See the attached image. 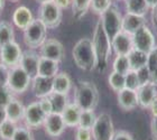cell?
Listing matches in <instances>:
<instances>
[{
    "label": "cell",
    "mask_w": 157,
    "mask_h": 140,
    "mask_svg": "<svg viewBox=\"0 0 157 140\" xmlns=\"http://www.w3.org/2000/svg\"><path fill=\"white\" fill-rule=\"evenodd\" d=\"M3 6H5V0H0V10L2 9Z\"/></svg>",
    "instance_id": "obj_51"
},
{
    "label": "cell",
    "mask_w": 157,
    "mask_h": 140,
    "mask_svg": "<svg viewBox=\"0 0 157 140\" xmlns=\"http://www.w3.org/2000/svg\"><path fill=\"white\" fill-rule=\"evenodd\" d=\"M113 71L120 73V74L126 75L130 71V65H129V59L128 55H117L115 61H113Z\"/></svg>",
    "instance_id": "obj_30"
},
{
    "label": "cell",
    "mask_w": 157,
    "mask_h": 140,
    "mask_svg": "<svg viewBox=\"0 0 157 140\" xmlns=\"http://www.w3.org/2000/svg\"><path fill=\"white\" fill-rule=\"evenodd\" d=\"M39 59H40V55L32 52V51H28V52L23 53V56L20 59L19 66L29 75L32 80L37 75Z\"/></svg>",
    "instance_id": "obj_16"
},
{
    "label": "cell",
    "mask_w": 157,
    "mask_h": 140,
    "mask_svg": "<svg viewBox=\"0 0 157 140\" xmlns=\"http://www.w3.org/2000/svg\"><path fill=\"white\" fill-rule=\"evenodd\" d=\"M13 20L18 28L24 30L26 29L27 27L30 25V23L34 20L33 13L27 7L20 6L15 10V13L13 15Z\"/></svg>",
    "instance_id": "obj_21"
},
{
    "label": "cell",
    "mask_w": 157,
    "mask_h": 140,
    "mask_svg": "<svg viewBox=\"0 0 157 140\" xmlns=\"http://www.w3.org/2000/svg\"><path fill=\"white\" fill-rule=\"evenodd\" d=\"M112 140H134V138L127 131L120 130L115 132V136H113V139Z\"/></svg>",
    "instance_id": "obj_43"
},
{
    "label": "cell",
    "mask_w": 157,
    "mask_h": 140,
    "mask_svg": "<svg viewBox=\"0 0 157 140\" xmlns=\"http://www.w3.org/2000/svg\"><path fill=\"white\" fill-rule=\"evenodd\" d=\"M147 56L148 54L138 51L134 48L129 54H128V59H129V65H130L131 71H137V70L144 67L147 65Z\"/></svg>",
    "instance_id": "obj_25"
},
{
    "label": "cell",
    "mask_w": 157,
    "mask_h": 140,
    "mask_svg": "<svg viewBox=\"0 0 157 140\" xmlns=\"http://www.w3.org/2000/svg\"><path fill=\"white\" fill-rule=\"evenodd\" d=\"M5 110H6V115L8 120L13 121L15 123L23 120L25 107L18 99H11V101L5 107Z\"/></svg>",
    "instance_id": "obj_20"
},
{
    "label": "cell",
    "mask_w": 157,
    "mask_h": 140,
    "mask_svg": "<svg viewBox=\"0 0 157 140\" xmlns=\"http://www.w3.org/2000/svg\"><path fill=\"white\" fill-rule=\"evenodd\" d=\"M149 109H151V111L153 117H156V115H157V96L155 98L154 101L151 102V107H149Z\"/></svg>",
    "instance_id": "obj_46"
},
{
    "label": "cell",
    "mask_w": 157,
    "mask_h": 140,
    "mask_svg": "<svg viewBox=\"0 0 157 140\" xmlns=\"http://www.w3.org/2000/svg\"><path fill=\"white\" fill-rule=\"evenodd\" d=\"M74 103L82 111H94L99 103V91L94 83L85 81L80 82L74 93Z\"/></svg>",
    "instance_id": "obj_3"
},
{
    "label": "cell",
    "mask_w": 157,
    "mask_h": 140,
    "mask_svg": "<svg viewBox=\"0 0 157 140\" xmlns=\"http://www.w3.org/2000/svg\"><path fill=\"white\" fill-rule=\"evenodd\" d=\"M39 105L42 108V110L44 111V113L46 115H48L53 112L52 110V103H51V100L48 99V96H46V98H42L39 100Z\"/></svg>",
    "instance_id": "obj_42"
},
{
    "label": "cell",
    "mask_w": 157,
    "mask_h": 140,
    "mask_svg": "<svg viewBox=\"0 0 157 140\" xmlns=\"http://www.w3.org/2000/svg\"><path fill=\"white\" fill-rule=\"evenodd\" d=\"M11 140H35L33 132L27 127H17Z\"/></svg>",
    "instance_id": "obj_35"
},
{
    "label": "cell",
    "mask_w": 157,
    "mask_h": 140,
    "mask_svg": "<svg viewBox=\"0 0 157 140\" xmlns=\"http://www.w3.org/2000/svg\"><path fill=\"white\" fill-rule=\"evenodd\" d=\"M109 85L111 86L113 91L119 92L120 90L124 89V75L120 74L118 72H111V74L109 75Z\"/></svg>",
    "instance_id": "obj_33"
},
{
    "label": "cell",
    "mask_w": 157,
    "mask_h": 140,
    "mask_svg": "<svg viewBox=\"0 0 157 140\" xmlns=\"http://www.w3.org/2000/svg\"><path fill=\"white\" fill-rule=\"evenodd\" d=\"M139 86H140V84L138 81L137 73H136V71H131L130 70L127 74L124 75V88L137 91Z\"/></svg>",
    "instance_id": "obj_34"
},
{
    "label": "cell",
    "mask_w": 157,
    "mask_h": 140,
    "mask_svg": "<svg viewBox=\"0 0 157 140\" xmlns=\"http://www.w3.org/2000/svg\"><path fill=\"white\" fill-rule=\"evenodd\" d=\"M53 1H54L61 9L67 8V7L70 6V3H71V0H53Z\"/></svg>",
    "instance_id": "obj_45"
},
{
    "label": "cell",
    "mask_w": 157,
    "mask_h": 140,
    "mask_svg": "<svg viewBox=\"0 0 157 140\" xmlns=\"http://www.w3.org/2000/svg\"><path fill=\"white\" fill-rule=\"evenodd\" d=\"M151 10H153V24L157 27V5Z\"/></svg>",
    "instance_id": "obj_49"
},
{
    "label": "cell",
    "mask_w": 157,
    "mask_h": 140,
    "mask_svg": "<svg viewBox=\"0 0 157 140\" xmlns=\"http://www.w3.org/2000/svg\"><path fill=\"white\" fill-rule=\"evenodd\" d=\"M91 6V0H72L73 16L75 19H81Z\"/></svg>",
    "instance_id": "obj_29"
},
{
    "label": "cell",
    "mask_w": 157,
    "mask_h": 140,
    "mask_svg": "<svg viewBox=\"0 0 157 140\" xmlns=\"http://www.w3.org/2000/svg\"><path fill=\"white\" fill-rule=\"evenodd\" d=\"M39 19L47 28H56L62 21V9L54 1L42 3L39 9Z\"/></svg>",
    "instance_id": "obj_8"
},
{
    "label": "cell",
    "mask_w": 157,
    "mask_h": 140,
    "mask_svg": "<svg viewBox=\"0 0 157 140\" xmlns=\"http://www.w3.org/2000/svg\"><path fill=\"white\" fill-rule=\"evenodd\" d=\"M40 3H45V2H49V1H53V0H38Z\"/></svg>",
    "instance_id": "obj_52"
},
{
    "label": "cell",
    "mask_w": 157,
    "mask_h": 140,
    "mask_svg": "<svg viewBox=\"0 0 157 140\" xmlns=\"http://www.w3.org/2000/svg\"><path fill=\"white\" fill-rule=\"evenodd\" d=\"M151 83L157 85V66L151 72Z\"/></svg>",
    "instance_id": "obj_47"
},
{
    "label": "cell",
    "mask_w": 157,
    "mask_h": 140,
    "mask_svg": "<svg viewBox=\"0 0 157 140\" xmlns=\"http://www.w3.org/2000/svg\"><path fill=\"white\" fill-rule=\"evenodd\" d=\"M43 127L45 129L46 134L51 137H59L64 132L66 128V124L63 120V117L61 113H54L46 115L45 121L43 123Z\"/></svg>",
    "instance_id": "obj_13"
},
{
    "label": "cell",
    "mask_w": 157,
    "mask_h": 140,
    "mask_svg": "<svg viewBox=\"0 0 157 140\" xmlns=\"http://www.w3.org/2000/svg\"><path fill=\"white\" fill-rule=\"evenodd\" d=\"M111 47L117 55H128L134 49L132 36L124 32H120L112 38Z\"/></svg>",
    "instance_id": "obj_14"
},
{
    "label": "cell",
    "mask_w": 157,
    "mask_h": 140,
    "mask_svg": "<svg viewBox=\"0 0 157 140\" xmlns=\"http://www.w3.org/2000/svg\"><path fill=\"white\" fill-rule=\"evenodd\" d=\"M136 73H137L138 81H139L140 86L141 85L151 83V71H149V69L147 67V65L144 66V67H141V69H139V70H137Z\"/></svg>",
    "instance_id": "obj_38"
},
{
    "label": "cell",
    "mask_w": 157,
    "mask_h": 140,
    "mask_svg": "<svg viewBox=\"0 0 157 140\" xmlns=\"http://www.w3.org/2000/svg\"><path fill=\"white\" fill-rule=\"evenodd\" d=\"M6 119H7L6 110H5V108L3 107H0V126H1V123H2Z\"/></svg>",
    "instance_id": "obj_48"
},
{
    "label": "cell",
    "mask_w": 157,
    "mask_h": 140,
    "mask_svg": "<svg viewBox=\"0 0 157 140\" xmlns=\"http://www.w3.org/2000/svg\"><path fill=\"white\" fill-rule=\"evenodd\" d=\"M30 81H32V78L18 65L13 69H10L7 86L13 93L21 94L28 89Z\"/></svg>",
    "instance_id": "obj_7"
},
{
    "label": "cell",
    "mask_w": 157,
    "mask_h": 140,
    "mask_svg": "<svg viewBox=\"0 0 157 140\" xmlns=\"http://www.w3.org/2000/svg\"><path fill=\"white\" fill-rule=\"evenodd\" d=\"M157 66V47H155L151 52L148 53L147 56V67L149 71H153Z\"/></svg>",
    "instance_id": "obj_40"
},
{
    "label": "cell",
    "mask_w": 157,
    "mask_h": 140,
    "mask_svg": "<svg viewBox=\"0 0 157 140\" xmlns=\"http://www.w3.org/2000/svg\"><path fill=\"white\" fill-rule=\"evenodd\" d=\"M148 140H157V139H155V138H149Z\"/></svg>",
    "instance_id": "obj_53"
},
{
    "label": "cell",
    "mask_w": 157,
    "mask_h": 140,
    "mask_svg": "<svg viewBox=\"0 0 157 140\" xmlns=\"http://www.w3.org/2000/svg\"><path fill=\"white\" fill-rule=\"evenodd\" d=\"M40 56L59 63L64 59V47L62 43L54 38L45 39L40 46Z\"/></svg>",
    "instance_id": "obj_12"
},
{
    "label": "cell",
    "mask_w": 157,
    "mask_h": 140,
    "mask_svg": "<svg viewBox=\"0 0 157 140\" xmlns=\"http://www.w3.org/2000/svg\"><path fill=\"white\" fill-rule=\"evenodd\" d=\"M151 134H153V138L157 139V115L156 117H153V119H151Z\"/></svg>",
    "instance_id": "obj_44"
},
{
    "label": "cell",
    "mask_w": 157,
    "mask_h": 140,
    "mask_svg": "<svg viewBox=\"0 0 157 140\" xmlns=\"http://www.w3.org/2000/svg\"><path fill=\"white\" fill-rule=\"evenodd\" d=\"M10 69L0 63V85H7L8 78H9Z\"/></svg>",
    "instance_id": "obj_41"
},
{
    "label": "cell",
    "mask_w": 157,
    "mask_h": 140,
    "mask_svg": "<svg viewBox=\"0 0 157 140\" xmlns=\"http://www.w3.org/2000/svg\"><path fill=\"white\" fill-rule=\"evenodd\" d=\"M13 92L7 85H0V107H6L13 99Z\"/></svg>",
    "instance_id": "obj_37"
},
{
    "label": "cell",
    "mask_w": 157,
    "mask_h": 140,
    "mask_svg": "<svg viewBox=\"0 0 157 140\" xmlns=\"http://www.w3.org/2000/svg\"><path fill=\"white\" fill-rule=\"evenodd\" d=\"M118 93V104L124 111H131L138 107L137 91L124 88Z\"/></svg>",
    "instance_id": "obj_17"
},
{
    "label": "cell",
    "mask_w": 157,
    "mask_h": 140,
    "mask_svg": "<svg viewBox=\"0 0 157 140\" xmlns=\"http://www.w3.org/2000/svg\"><path fill=\"white\" fill-rule=\"evenodd\" d=\"M23 56V51L20 48L19 44L15 40L3 45L0 48V63L6 65L9 69H13L19 65L20 59Z\"/></svg>",
    "instance_id": "obj_9"
},
{
    "label": "cell",
    "mask_w": 157,
    "mask_h": 140,
    "mask_svg": "<svg viewBox=\"0 0 157 140\" xmlns=\"http://www.w3.org/2000/svg\"><path fill=\"white\" fill-rule=\"evenodd\" d=\"M32 90H33L34 95L38 99L48 96L53 92V78L36 75L33 78Z\"/></svg>",
    "instance_id": "obj_15"
},
{
    "label": "cell",
    "mask_w": 157,
    "mask_h": 140,
    "mask_svg": "<svg viewBox=\"0 0 157 140\" xmlns=\"http://www.w3.org/2000/svg\"><path fill=\"white\" fill-rule=\"evenodd\" d=\"M47 27L43 24L40 19H34L30 25L24 29V42L29 48L34 49L40 47L46 39Z\"/></svg>",
    "instance_id": "obj_5"
},
{
    "label": "cell",
    "mask_w": 157,
    "mask_h": 140,
    "mask_svg": "<svg viewBox=\"0 0 157 140\" xmlns=\"http://www.w3.org/2000/svg\"><path fill=\"white\" fill-rule=\"evenodd\" d=\"M146 2H147L148 7H149V9H153L157 5V0H146Z\"/></svg>",
    "instance_id": "obj_50"
},
{
    "label": "cell",
    "mask_w": 157,
    "mask_h": 140,
    "mask_svg": "<svg viewBox=\"0 0 157 140\" xmlns=\"http://www.w3.org/2000/svg\"><path fill=\"white\" fill-rule=\"evenodd\" d=\"M46 114L42 110L39 105V102H33L25 107V112H24V123L29 129H38L42 127L44 121H45Z\"/></svg>",
    "instance_id": "obj_10"
},
{
    "label": "cell",
    "mask_w": 157,
    "mask_h": 140,
    "mask_svg": "<svg viewBox=\"0 0 157 140\" xmlns=\"http://www.w3.org/2000/svg\"><path fill=\"white\" fill-rule=\"evenodd\" d=\"M72 86V80L65 72H61L53 78V92L67 94Z\"/></svg>",
    "instance_id": "obj_23"
},
{
    "label": "cell",
    "mask_w": 157,
    "mask_h": 140,
    "mask_svg": "<svg viewBox=\"0 0 157 140\" xmlns=\"http://www.w3.org/2000/svg\"><path fill=\"white\" fill-rule=\"evenodd\" d=\"M132 43L134 48L141 51V52L148 54L156 47L155 46V38L151 29L146 25L140 27L136 33L132 35Z\"/></svg>",
    "instance_id": "obj_11"
},
{
    "label": "cell",
    "mask_w": 157,
    "mask_h": 140,
    "mask_svg": "<svg viewBox=\"0 0 157 140\" xmlns=\"http://www.w3.org/2000/svg\"><path fill=\"white\" fill-rule=\"evenodd\" d=\"M93 140H112L115 136V128L111 115L109 113L99 114L91 129Z\"/></svg>",
    "instance_id": "obj_6"
},
{
    "label": "cell",
    "mask_w": 157,
    "mask_h": 140,
    "mask_svg": "<svg viewBox=\"0 0 157 140\" xmlns=\"http://www.w3.org/2000/svg\"><path fill=\"white\" fill-rule=\"evenodd\" d=\"M157 85L153 83L141 85L137 90V96H138V104L144 109H149L151 102L154 101L155 98L157 96Z\"/></svg>",
    "instance_id": "obj_18"
},
{
    "label": "cell",
    "mask_w": 157,
    "mask_h": 140,
    "mask_svg": "<svg viewBox=\"0 0 157 140\" xmlns=\"http://www.w3.org/2000/svg\"><path fill=\"white\" fill-rule=\"evenodd\" d=\"M81 109L75 103H69L65 109L63 110L62 114L63 120L65 122L66 127H78L80 115H81Z\"/></svg>",
    "instance_id": "obj_24"
},
{
    "label": "cell",
    "mask_w": 157,
    "mask_h": 140,
    "mask_svg": "<svg viewBox=\"0 0 157 140\" xmlns=\"http://www.w3.org/2000/svg\"><path fill=\"white\" fill-rule=\"evenodd\" d=\"M93 47L97 56V70L103 72L108 66V61L111 54V40L103 29L101 20H99L95 25L93 32Z\"/></svg>",
    "instance_id": "obj_1"
},
{
    "label": "cell",
    "mask_w": 157,
    "mask_h": 140,
    "mask_svg": "<svg viewBox=\"0 0 157 140\" xmlns=\"http://www.w3.org/2000/svg\"><path fill=\"white\" fill-rule=\"evenodd\" d=\"M11 1H13V2H15V1H18V0H11Z\"/></svg>",
    "instance_id": "obj_54"
},
{
    "label": "cell",
    "mask_w": 157,
    "mask_h": 140,
    "mask_svg": "<svg viewBox=\"0 0 157 140\" xmlns=\"http://www.w3.org/2000/svg\"><path fill=\"white\" fill-rule=\"evenodd\" d=\"M124 2H126V9L128 13L145 16L149 10L146 0H124Z\"/></svg>",
    "instance_id": "obj_26"
},
{
    "label": "cell",
    "mask_w": 157,
    "mask_h": 140,
    "mask_svg": "<svg viewBox=\"0 0 157 140\" xmlns=\"http://www.w3.org/2000/svg\"><path fill=\"white\" fill-rule=\"evenodd\" d=\"M13 40H15V33L11 24L5 20L0 21V48Z\"/></svg>",
    "instance_id": "obj_28"
},
{
    "label": "cell",
    "mask_w": 157,
    "mask_h": 140,
    "mask_svg": "<svg viewBox=\"0 0 157 140\" xmlns=\"http://www.w3.org/2000/svg\"><path fill=\"white\" fill-rule=\"evenodd\" d=\"M145 25H146V19L144 16H138V15L127 13L122 17V32L131 36Z\"/></svg>",
    "instance_id": "obj_19"
},
{
    "label": "cell",
    "mask_w": 157,
    "mask_h": 140,
    "mask_svg": "<svg viewBox=\"0 0 157 140\" xmlns=\"http://www.w3.org/2000/svg\"><path fill=\"white\" fill-rule=\"evenodd\" d=\"M72 56L78 69L86 72H91L97 69V56L92 39H80L73 47Z\"/></svg>",
    "instance_id": "obj_2"
},
{
    "label": "cell",
    "mask_w": 157,
    "mask_h": 140,
    "mask_svg": "<svg viewBox=\"0 0 157 140\" xmlns=\"http://www.w3.org/2000/svg\"><path fill=\"white\" fill-rule=\"evenodd\" d=\"M48 99L52 103V110L54 113H62L65 107L69 104L67 102V94H62L57 92H52L48 95Z\"/></svg>",
    "instance_id": "obj_27"
},
{
    "label": "cell",
    "mask_w": 157,
    "mask_h": 140,
    "mask_svg": "<svg viewBox=\"0 0 157 140\" xmlns=\"http://www.w3.org/2000/svg\"><path fill=\"white\" fill-rule=\"evenodd\" d=\"M75 140H92V132L90 129L78 127L75 132Z\"/></svg>",
    "instance_id": "obj_39"
},
{
    "label": "cell",
    "mask_w": 157,
    "mask_h": 140,
    "mask_svg": "<svg viewBox=\"0 0 157 140\" xmlns=\"http://www.w3.org/2000/svg\"><path fill=\"white\" fill-rule=\"evenodd\" d=\"M111 0H91V9L98 15H102L111 6Z\"/></svg>",
    "instance_id": "obj_36"
},
{
    "label": "cell",
    "mask_w": 157,
    "mask_h": 140,
    "mask_svg": "<svg viewBox=\"0 0 157 140\" xmlns=\"http://www.w3.org/2000/svg\"><path fill=\"white\" fill-rule=\"evenodd\" d=\"M59 73V62H55L53 59L42 57L39 59L38 63V71L37 75L44 76V78H54Z\"/></svg>",
    "instance_id": "obj_22"
},
{
    "label": "cell",
    "mask_w": 157,
    "mask_h": 140,
    "mask_svg": "<svg viewBox=\"0 0 157 140\" xmlns=\"http://www.w3.org/2000/svg\"><path fill=\"white\" fill-rule=\"evenodd\" d=\"M16 129H17L16 123L13 122V121L8 120V119H6L1 123V126H0V138L2 140H11Z\"/></svg>",
    "instance_id": "obj_32"
},
{
    "label": "cell",
    "mask_w": 157,
    "mask_h": 140,
    "mask_svg": "<svg viewBox=\"0 0 157 140\" xmlns=\"http://www.w3.org/2000/svg\"><path fill=\"white\" fill-rule=\"evenodd\" d=\"M95 119H97V115L94 114V111H90V110L81 111V115H80L78 127L85 128V129H90L91 130L95 122Z\"/></svg>",
    "instance_id": "obj_31"
},
{
    "label": "cell",
    "mask_w": 157,
    "mask_h": 140,
    "mask_svg": "<svg viewBox=\"0 0 157 140\" xmlns=\"http://www.w3.org/2000/svg\"><path fill=\"white\" fill-rule=\"evenodd\" d=\"M100 20L110 40H112L116 35L122 32V16L117 7L113 5H111L102 13Z\"/></svg>",
    "instance_id": "obj_4"
}]
</instances>
